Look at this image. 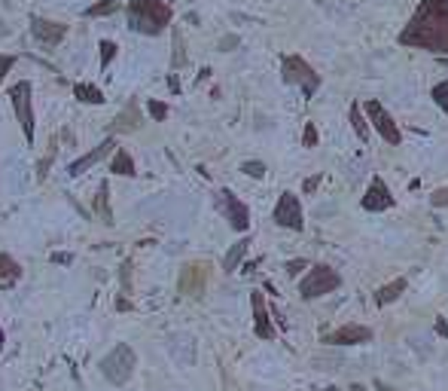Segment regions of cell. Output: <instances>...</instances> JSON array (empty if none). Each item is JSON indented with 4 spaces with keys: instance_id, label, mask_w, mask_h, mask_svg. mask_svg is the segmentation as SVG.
<instances>
[{
    "instance_id": "cell-1",
    "label": "cell",
    "mask_w": 448,
    "mask_h": 391,
    "mask_svg": "<svg viewBox=\"0 0 448 391\" xmlns=\"http://www.w3.org/2000/svg\"><path fill=\"white\" fill-rule=\"evenodd\" d=\"M396 40L409 49L448 55V0H421Z\"/></svg>"
},
{
    "instance_id": "cell-2",
    "label": "cell",
    "mask_w": 448,
    "mask_h": 391,
    "mask_svg": "<svg viewBox=\"0 0 448 391\" xmlns=\"http://www.w3.org/2000/svg\"><path fill=\"white\" fill-rule=\"evenodd\" d=\"M174 13L165 0H129V28L138 34L156 37L171 24Z\"/></svg>"
},
{
    "instance_id": "cell-3",
    "label": "cell",
    "mask_w": 448,
    "mask_h": 391,
    "mask_svg": "<svg viewBox=\"0 0 448 391\" xmlns=\"http://www.w3.org/2000/svg\"><path fill=\"white\" fill-rule=\"evenodd\" d=\"M281 77H284L287 86H299L305 98H315V92L320 89V83H324V80H320V73L311 68L302 55H284L281 58Z\"/></svg>"
},
{
    "instance_id": "cell-4",
    "label": "cell",
    "mask_w": 448,
    "mask_h": 391,
    "mask_svg": "<svg viewBox=\"0 0 448 391\" xmlns=\"http://www.w3.org/2000/svg\"><path fill=\"white\" fill-rule=\"evenodd\" d=\"M342 287V276L326 263H315L308 269V276L299 281V297L302 299H317V297H326L333 290Z\"/></svg>"
},
{
    "instance_id": "cell-5",
    "label": "cell",
    "mask_w": 448,
    "mask_h": 391,
    "mask_svg": "<svg viewBox=\"0 0 448 391\" xmlns=\"http://www.w3.org/2000/svg\"><path fill=\"white\" fill-rule=\"evenodd\" d=\"M134 367H138V357H134L131 346H125V343H120L104 361H101V373H104V379L113 382V385H125V382L131 379Z\"/></svg>"
},
{
    "instance_id": "cell-6",
    "label": "cell",
    "mask_w": 448,
    "mask_h": 391,
    "mask_svg": "<svg viewBox=\"0 0 448 391\" xmlns=\"http://www.w3.org/2000/svg\"><path fill=\"white\" fill-rule=\"evenodd\" d=\"M363 113H366V120L372 122V129H375L378 135L387 141V144H393V147L403 144V131H400V126H396V120L384 111V104L378 101V98H369V101L363 104Z\"/></svg>"
},
{
    "instance_id": "cell-7",
    "label": "cell",
    "mask_w": 448,
    "mask_h": 391,
    "mask_svg": "<svg viewBox=\"0 0 448 391\" xmlns=\"http://www.w3.org/2000/svg\"><path fill=\"white\" fill-rule=\"evenodd\" d=\"M13 111L19 116V126L24 131V141H34V98H31V83L22 80L10 89Z\"/></svg>"
},
{
    "instance_id": "cell-8",
    "label": "cell",
    "mask_w": 448,
    "mask_h": 391,
    "mask_svg": "<svg viewBox=\"0 0 448 391\" xmlns=\"http://www.w3.org/2000/svg\"><path fill=\"white\" fill-rule=\"evenodd\" d=\"M275 223L284 229H293V232H302V227H305V214H302V205H299V196L296 193H281V199H277L275 205Z\"/></svg>"
},
{
    "instance_id": "cell-9",
    "label": "cell",
    "mask_w": 448,
    "mask_h": 391,
    "mask_svg": "<svg viewBox=\"0 0 448 391\" xmlns=\"http://www.w3.org/2000/svg\"><path fill=\"white\" fill-rule=\"evenodd\" d=\"M217 202H219V211L226 214V220H229V227L235 232H247L250 229V208L244 205L241 199L232 193V190H219Z\"/></svg>"
},
{
    "instance_id": "cell-10",
    "label": "cell",
    "mask_w": 448,
    "mask_h": 391,
    "mask_svg": "<svg viewBox=\"0 0 448 391\" xmlns=\"http://www.w3.org/2000/svg\"><path fill=\"white\" fill-rule=\"evenodd\" d=\"M393 205H396V196L391 193V187L384 184V178L375 174L366 187V196H363V208L372 211V214H378V211H391Z\"/></svg>"
},
{
    "instance_id": "cell-11",
    "label": "cell",
    "mask_w": 448,
    "mask_h": 391,
    "mask_svg": "<svg viewBox=\"0 0 448 391\" xmlns=\"http://www.w3.org/2000/svg\"><path fill=\"white\" fill-rule=\"evenodd\" d=\"M205 285H208V263H186L180 269V287L183 297H201L205 294Z\"/></svg>"
},
{
    "instance_id": "cell-12",
    "label": "cell",
    "mask_w": 448,
    "mask_h": 391,
    "mask_svg": "<svg viewBox=\"0 0 448 391\" xmlns=\"http://www.w3.org/2000/svg\"><path fill=\"white\" fill-rule=\"evenodd\" d=\"M31 34L43 49H55L67 37V24L64 22H49V19H34L31 22Z\"/></svg>"
},
{
    "instance_id": "cell-13",
    "label": "cell",
    "mask_w": 448,
    "mask_h": 391,
    "mask_svg": "<svg viewBox=\"0 0 448 391\" xmlns=\"http://www.w3.org/2000/svg\"><path fill=\"white\" fill-rule=\"evenodd\" d=\"M324 343L326 346H363V343H372V327H366V324H345V327L326 334Z\"/></svg>"
},
{
    "instance_id": "cell-14",
    "label": "cell",
    "mask_w": 448,
    "mask_h": 391,
    "mask_svg": "<svg viewBox=\"0 0 448 391\" xmlns=\"http://www.w3.org/2000/svg\"><path fill=\"white\" fill-rule=\"evenodd\" d=\"M250 306H253V330H256L259 339H275V324L268 318L266 299L259 290H250Z\"/></svg>"
},
{
    "instance_id": "cell-15",
    "label": "cell",
    "mask_w": 448,
    "mask_h": 391,
    "mask_svg": "<svg viewBox=\"0 0 448 391\" xmlns=\"http://www.w3.org/2000/svg\"><path fill=\"white\" fill-rule=\"evenodd\" d=\"M110 150H116V144H113V138H107L104 144H98L95 150H92V153H86V156H80L77 162H71V165H67V171H71L73 178H80L82 171H89L92 165H98L101 159H104V156H110Z\"/></svg>"
},
{
    "instance_id": "cell-16",
    "label": "cell",
    "mask_w": 448,
    "mask_h": 391,
    "mask_svg": "<svg viewBox=\"0 0 448 391\" xmlns=\"http://www.w3.org/2000/svg\"><path fill=\"white\" fill-rule=\"evenodd\" d=\"M140 129V111L138 104H129L125 111L110 122V135H131V131Z\"/></svg>"
},
{
    "instance_id": "cell-17",
    "label": "cell",
    "mask_w": 448,
    "mask_h": 391,
    "mask_svg": "<svg viewBox=\"0 0 448 391\" xmlns=\"http://www.w3.org/2000/svg\"><path fill=\"white\" fill-rule=\"evenodd\" d=\"M405 287H409V281L405 278H393V281H387L384 287H378L375 290V303L378 306H391L393 299H400L405 294Z\"/></svg>"
},
{
    "instance_id": "cell-18",
    "label": "cell",
    "mask_w": 448,
    "mask_h": 391,
    "mask_svg": "<svg viewBox=\"0 0 448 391\" xmlns=\"http://www.w3.org/2000/svg\"><path fill=\"white\" fill-rule=\"evenodd\" d=\"M110 171H113V174H122V178H134V174H138V169H134V159H131V153H129L125 147L116 150L113 162H110Z\"/></svg>"
},
{
    "instance_id": "cell-19",
    "label": "cell",
    "mask_w": 448,
    "mask_h": 391,
    "mask_svg": "<svg viewBox=\"0 0 448 391\" xmlns=\"http://www.w3.org/2000/svg\"><path fill=\"white\" fill-rule=\"evenodd\" d=\"M247 248H250V239H238L232 248H229V254H226V260H223V269L226 272H235L238 269V263L244 260V254H247Z\"/></svg>"
},
{
    "instance_id": "cell-20",
    "label": "cell",
    "mask_w": 448,
    "mask_h": 391,
    "mask_svg": "<svg viewBox=\"0 0 448 391\" xmlns=\"http://www.w3.org/2000/svg\"><path fill=\"white\" fill-rule=\"evenodd\" d=\"M73 95H77L82 104H104L107 101L104 92H101L98 86H89V83H77V86H73Z\"/></svg>"
},
{
    "instance_id": "cell-21",
    "label": "cell",
    "mask_w": 448,
    "mask_h": 391,
    "mask_svg": "<svg viewBox=\"0 0 448 391\" xmlns=\"http://www.w3.org/2000/svg\"><path fill=\"white\" fill-rule=\"evenodd\" d=\"M15 278H22V266L10 254H0V281H15Z\"/></svg>"
},
{
    "instance_id": "cell-22",
    "label": "cell",
    "mask_w": 448,
    "mask_h": 391,
    "mask_svg": "<svg viewBox=\"0 0 448 391\" xmlns=\"http://www.w3.org/2000/svg\"><path fill=\"white\" fill-rule=\"evenodd\" d=\"M95 211L104 218V223H113V214H110V187L107 180L98 187V199H95Z\"/></svg>"
},
{
    "instance_id": "cell-23",
    "label": "cell",
    "mask_w": 448,
    "mask_h": 391,
    "mask_svg": "<svg viewBox=\"0 0 448 391\" xmlns=\"http://www.w3.org/2000/svg\"><path fill=\"white\" fill-rule=\"evenodd\" d=\"M351 126H354V131H357L360 141H369V126H366V116H363L360 104H351Z\"/></svg>"
},
{
    "instance_id": "cell-24",
    "label": "cell",
    "mask_w": 448,
    "mask_h": 391,
    "mask_svg": "<svg viewBox=\"0 0 448 391\" xmlns=\"http://www.w3.org/2000/svg\"><path fill=\"white\" fill-rule=\"evenodd\" d=\"M120 10V0H101V3H95V6H89L86 13V19H98V15H110V13H116Z\"/></svg>"
},
{
    "instance_id": "cell-25",
    "label": "cell",
    "mask_w": 448,
    "mask_h": 391,
    "mask_svg": "<svg viewBox=\"0 0 448 391\" xmlns=\"http://www.w3.org/2000/svg\"><path fill=\"white\" fill-rule=\"evenodd\" d=\"M433 101L448 113V80H442V83H436L433 86Z\"/></svg>"
},
{
    "instance_id": "cell-26",
    "label": "cell",
    "mask_w": 448,
    "mask_h": 391,
    "mask_svg": "<svg viewBox=\"0 0 448 391\" xmlns=\"http://www.w3.org/2000/svg\"><path fill=\"white\" fill-rule=\"evenodd\" d=\"M147 111H150V116H153L156 122H165L168 120V104H162V101H147Z\"/></svg>"
},
{
    "instance_id": "cell-27",
    "label": "cell",
    "mask_w": 448,
    "mask_h": 391,
    "mask_svg": "<svg viewBox=\"0 0 448 391\" xmlns=\"http://www.w3.org/2000/svg\"><path fill=\"white\" fill-rule=\"evenodd\" d=\"M171 64H174V68H183V64H186V55H183V37H180V31H174V58H171Z\"/></svg>"
},
{
    "instance_id": "cell-28",
    "label": "cell",
    "mask_w": 448,
    "mask_h": 391,
    "mask_svg": "<svg viewBox=\"0 0 448 391\" xmlns=\"http://www.w3.org/2000/svg\"><path fill=\"white\" fill-rule=\"evenodd\" d=\"M241 171L247 174V178H256V180H259V178H266V165H263V162H256V159L244 162V165H241Z\"/></svg>"
},
{
    "instance_id": "cell-29",
    "label": "cell",
    "mask_w": 448,
    "mask_h": 391,
    "mask_svg": "<svg viewBox=\"0 0 448 391\" xmlns=\"http://www.w3.org/2000/svg\"><path fill=\"white\" fill-rule=\"evenodd\" d=\"M113 55H116V43H113V40H101V68H107V64L113 62Z\"/></svg>"
},
{
    "instance_id": "cell-30",
    "label": "cell",
    "mask_w": 448,
    "mask_h": 391,
    "mask_svg": "<svg viewBox=\"0 0 448 391\" xmlns=\"http://www.w3.org/2000/svg\"><path fill=\"white\" fill-rule=\"evenodd\" d=\"M302 147H317V126H315V122H305V131H302Z\"/></svg>"
},
{
    "instance_id": "cell-31",
    "label": "cell",
    "mask_w": 448,
    "mask_h": 391,
    "mask_svg": "<svg viewBox=\"0 0 448 391\" xmlns=\"http://www.w3.org/2000/svg\"><path fill=\"white\" fill-rule=\"evenodd\" d=\"M13 64H15V55H3V52H0V86H3L6 73L13 71Z\"/></svg>"
},
{
    "instance_id": "cell-32",
    "label": "cell",
    "mask_w": 448,
    "mask_h": 391,
    "mask_svg": "<svg viewBox=\"0 0 448 391\" xmlns=\"http://www.w3.org/2000/svg\"><path fill=\"white\" fill-rule=\"evenodd\" d=\"M430 205L433 208H448V187H439L433 196H430Z\"/></svg>"
},
{
    "instance_id": "cell-33",
    "label": "cell",
    "mask_w": 448,
    "mask_h": 391,
    "mask_svg": "<svg viewBox=\"0 0 448 391\" xmlns=\"http://www.w3.org/2000/svg\"><path fill=\"white\" fill-rule=\"evenodd\" d=\"M302 269H308V260H302V257H299V260H290V263H287V276H299V272Z\"/></svg>"
},
{
    "instance_id": "cell-34",
    "label": "cell",
    "mask_w": 448,
    "mask_h": 391,
    "mask_svg": "<svg viewBox=\"0 0 448 391\" xmlns=\"http://www.w3.org/2000/svg\"><path fill=\"white\" fill-rule=\"evenodd\" d=\"M320 180H324V171H317L315 178H308V180H305V193H315V190L320 187Z\"/></svg>"
},
{
    "instance_id": "cell-35",
    "label": "cell",
    "mask_w": 448,
    "mask_h": 391,
    "mask_svg": "<svg viewBox=\"0 0 448 391\" xmlns=\"http://www.w3.org/2000/svg\"><path fill=\"white\" fill-rule=\"evenodd\" d=\"M52 263H62V266H71V263H73V254H64V251H58V254H52Z\"/></svg>"
},
{
    "instance_id": "cell-36",
    "label": "cell",
    "mask_w": 448,
    "mask_h": 391,
    "mask_svg": "<svg viewBox=\"0 0 448 391\" xmlns=\"http://www.w3.org/2000/svg\"><path fill=\"white\" fill-rule=\"evenodd\" d=\"M436 334L439 336H448V324L445 321H436Z\"/></svg>"
},
{
    "instance_id": "cell-37",
    "label": "cell",
    "mask_w": 448,
    "mask_h": 391,
    "mask_svg": "<svg viewBox=\"0 0 448 391\" xmlns=\"http://www.w3.org/2000/svg\"><path fill=\"white\" fill-rule=\"evenodd\" d=\"M375 388H378V391H393L391 385H384V382H375Z\"/></svg>"
},
{
    "instance_id": "cell-38",
    "label": "cell",
    "mask_w": 448,
    "mask_h": 391,
    "mask_svg": "<svg viewBox=\"0 0 448 391\" xmlns=\"http://www.w3.org/2000/svg\"><path fill=\"white\" fill-rule=\"evenodd\" d=\"M0 352H3V327H0Z\"/></svg>"
},
{
    "instance_id": "cell-39",
    "label": "cell",
    "mask_w": 448,
    "mask_h": 391,
    "mask_svg": "<svg viewBox=\"0 0 448 391\" xmlns=\"http://www.w3.org/2000/svg\"><path fill=\"white\" fill-rule=\"evenodd\" d=\"M348 391H366V388H363V385H351Z\"/></svg>"
}]
</instances>
